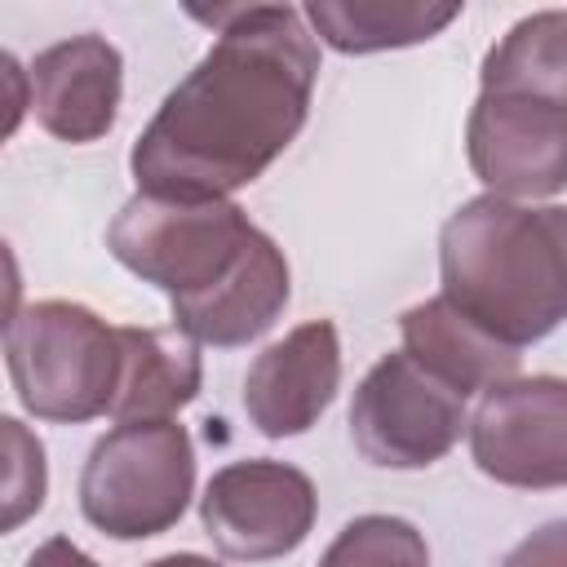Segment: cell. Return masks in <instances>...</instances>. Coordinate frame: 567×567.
Returning a JSON list of instances; mask_svg holds the SVG:
<instances>
[{
	"instance_id": "cell-1",
	"label": "cell",
	"mask_w": 567,
	"mask_h": 567,
	"mask_svg": "<svg viewBox=\"0 0 567 567\" xmlns=\"http://www.w3.org/2000/svg\"><path fill=\"white\" fill-rule=\"evenodd\" d=\"M195 18L213 22L217 40L128 151L137 190L164 199H226L252 186L301 133L319 80L301 9L230 4Z\"/></svg>"
},
{
	"instance_id": "cell-2",
	"label": "cell",
	"mask_w": 567,
	"mask_h": 567,
	"mask_svg": "<svg viewBox=\"0 0 567 567\" xmlns=\"http://www.w3.org/2000/svg\"><path fill=\"white\" fill-rule=\"evenodd\" d=\"M443 297L496 341L523 350L567 319V230L558 204L465 199L439 230Z\"/></svg>"
},
{
	"instance_id": "cell-3",
	"label": "cell",
	"mask_w": 567,
	"mask_h": 567,
	"mask_svg": "<svg viewBox=\"0 0 567 567\" xmlns=\"http://www.w3.org/2000/svg\"><path fill=\"white\" fill-rule=\"evenodd\" d=\"M266 239L230 199H164L137 190L106 226L111 257L142 284L159 288L168 306L217 292Z\"/></svg>"
},
{
	"instance_id": "cell-4",
	"label": "cell",
	"mask_w": 567,
	"mask_h": 567,
	"mask_svg": "<svg viewBox=\"0 0 567 567\" xmlns=\"http://www.w3.org/2000/svg\"><path fill=\"white\" fill-rule=\"evenodd\" d=\"M4 363L18 403L35 421L84 425L111 416L124 346L120 328L80 301H31L4 323Z\"/></svg>"
},
{
	"instance_id": "cell-5",
	"label": "cell",
	"mask_w": 567,
	"mask_h": 567,
	"mask_svg": "<svg viewBox=\"0 0 567 567\" xmlns=\"http://www.w3.org/2000/svg\"><path fill=\"white\" fill-rule=\"evenodd\" d=\"M195 496V443L177 421L106 430L80 474V514L111 540L168 532Z\"/></svg>"
},
{
	"instance_id": "cell-6",
	"label": "cell",
	"mask_w": 567,
	"mask_h": 567,
	"mask_svg": "<svg viewBox=\"0 0 567 567\" xmlns=\"http://www.w3.org/2000/svg\"><path fill=\"white\" fill-rule=\"evenodd\" d=\"M470 434L465 399L408 350L381 354L354 390L350 439L381 470H425Z\"/></svg>"
},
{
	"instance_id": "cell-7",
	"label": "cell",
	"mask_w": 567,
	"mask_h": 567,
	"mask_svg": "<svg viewBox=\"0 0 567 567\" xmlns=\"http://www.w3.org/2000/svg\"><path fill=\"white\" fill-rule=\"evenodd\" d=\"M315 514L319 496L310 474L270 456L221 465L199 496L204 532L235 563H270L292 554L310 536Z\"/></svg>"
},
{
	"instance_id": "cell-8",
	"label": "cell",
	"mask_w": 567,
	"mask_h": 567,
	"mask_svg": "<svg viewBox=\"0 0 567 567\" xmlns=\"http://www.w3.org/2000/svg\"><path fill=\"white\" fill-rule=\"evenodd\" d=\"M470 456L501 487H567V377H514L470 416Z\"/></svg>"
},
{
	"instance_id": "cell-9",
	"label": "cell",
	"mask_w": 567,
	"mask_h": 567,
	"mask_svg": "<svg viewBox=\"0 0 567 567\" xmlns=\"http://www.w3.org/2000/svg\"><path fill=\"white\" fill-rule=\"evenodd\" d=\"M465 155L496 199H545L567 186V106L478 93L465 120Z\"/></svg>"
},
{
	"instance_id": "cell-10",
	"label": "cell",
	"mask_w": 567,
	"mask_h": 567,
	"mask_svg": "<svg viewBox=\"0 0 567 567\" xmlns=\"http://www.w3.org/2000/svg\"><path fill=\"white\" fill-rule=\"evenodd\" d=\"M341 385V337L332 319H310L266 346L244 377V412L266 439L306 434Z\"/></svg>"
},
{
	"instance_id": "cell-11",
	"label": "cell",
	"mask_w": 567,
	"mask_h": 567,
	"mask_svg": "<svg viewBox=\"0 0 567 567\" xmlns=\"http://www.w3.org/2000/svg\"><path fill=\"white\" fill-rule=\"evenodd\" d=\"M31 111L44 133L58 142L84 146L115 128L124 97V58L106 35H71L35 53L31 71Z\"/></svg>"
},
{
	"instance_id": "cell-12",
	"label": "cell",
	"mask_w": 567,
	"mask_h": 567,
	"mask_svg": "<svg viewBox=\"0 0 567 567\" xmlns=\"http://www.w3.org/2000/svg\"><path fill=\"white\" fill-rule=\"evenodd\" d=\"M292 297V275H288V257L284 248L266 235L257 244V252L208 297L173 306V328L186 332L195 346H217V350H235L257 341L261 332L275 328V319L284 315Z\"/></svg>"
},
{
	"instance_id": "cell-13",
	"label": "cell",
	"mask_w": 567,
	"mask_h": 567,
	"mask_svg": "<svg viewBox=\"0 0 567 567\" xmlns=\"http://www.w3.org/2000/svg\"><path fill=\"white\" fill-rule=\"evenodd\" d=\"M399 332H403V350L434 372L443 385H452L461 399L470 394H487L501 381L518 377V350L496 341L492 332H483L474 319H465L443 292L403 310L399 315Z\"/></svg>"
},
{
	"instance_id": "cell-14",
	"label": "cell",
	"mask_w": 567,
	"mask_h": 567,
	"mask_svg": "<svg viewBox=\"0 0 567 567\" xmlns=\"http://www.w3.org/2000/svg\"><path fill=\"white\" fill-rule=\"evenodd\" d=\"M124 346V372L111 403L115 425L133 421H173L199 385H204V359L199 346L177 328H120Z\"/></svg>"
},
{
	"instance_id": "cell-15",
	"label": "cell",
	"mask_w": 567,
	"mask_h": 567,
	"mask_svg": "<svg viewBox=\"0 0 567 567\" xmlns=\"http://www.w3.org/2000/svg\"><path fill=\"white\" fill-rule=\"evenodd\" d=\"M315 35L337 53H381L434 40L461 18V4L434 0H310L301 9Z\"/></svg>"
},
{
	"instance_id": "cell-16",
	"label": "cell",
	"mask_w": 567,
	"mask_h": 567,
	"mask_svg": "<svg viewBox=\"0 0 567 567\" xmlns=\"http://www.w3.org/2000/svg\"><path fill=\"white\" fill-rule=\"evenodd\" d=\"M483 93H518L567 106V9L518 18L478 66Z\"/></svg>"
},
{
	"instance_id": "cell-17",
	"label": "cell",
	"mask_w": 567,
	"mask_h": 567,
	"mask_svg": "<svg viewBox=\"0 0 567 567\" xmlns=\"http://www.w3.org/2000/svg\"><path fill=\"white\" fill-rule=\"evenodd\" d=\"M319 567H430V545L408 518L363 514L337 532Z\"/></svg>"
},
{
	"instance_id": "cell-18",
	"label": "cell",
	"mask_w": 567,
	"mask_h": 567,
	"mask_svg": "<svg viewBox=\"0 0 567 567\" xmlns=\"http://www.w3.org/2000/svg\"><path fill=\"white\" fill-rule=\"evenodd\" d=\"M4 447H9V474H4V532H13L27 514L44 505V447L35 434L22 430V421L4 416Z\"/></svg>"
},
{
	"instance_id": "cell-19",
	"label": "cell",
	"mask_w": 567,
	"mask_h": 567,
	"mask_svg": "<svg viewBox=\"0 0 567 567\" xmlns=\"http://www.w3.org/2000/svg\"><path fill=\"white\" fill-rule=\"evenodd\" d=\"M501 567H567V518H549L536 532H527Z\"/></svg>"
},
{
	"instance_id": "cell-20",
	"label": "cell",
	"mask_w": 567,
	"mask_h": 567,
	"mask_svg": "<svg viewBox=\"0 0 567 567\" xmlns=\"http://www.w3.org/2000/svg\"><path fill=\"white\" fill-rule=\"evenodd\" d=\"M27 567H97V558H89L66 536H49L44 545H35V554L27 558Z\"/></svg>"
},
{
	"instance_id": "cell-21",
	"label": "cell",
	"mask_w": 567,
	"mask_h": 567,
	"mask_svg": "<svg viewBox=\"0 0 567 567\" xmlns=\"http://www.w3.org/2000/svg\"><path fill=\"white\" fill-rule=\"evenodd\" d=\"M146 567H221V563H213L204 554H164V558H155Z\"/></svg>"
},
{
	"instance_id": "cell-22",
	"label": "cell",
	"mask_w": 567,
	"mask_h": 567,
	"mask_svg": "<svg viewBox=\"0 0 567 567\" xmlns=\"http://www.w3.org/2000/svg\"><path fill=\"white\" fill-rule=\"evenodd\" d=\"M558 213H563V230H567V204H558Z\"/></svg>"
}]
</instances>
